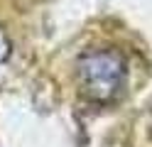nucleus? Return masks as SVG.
<instances>
[{
  "instance_id": "obj_2",
  "label": "nucleus",
  "mask_w": 152,
  "mask_h": 147,
  "mask_svg": "<svg viewBox=\"0 0 152 147\" xmlns=\"http://www.w3.org/2000/svg\"><path fill=\"white\" fill-rule=\"evenodd\" d=\"M10 49H12V44H10V39H7V34H5V29L0 27V64H3L5 59L10 56Z\"/></svg>"
},
{
  "instance_id": "obj_1",
  "label": "nucleus",
  "mask_w": 152,
  "mask_h": 147,
  "mask_svg": "<svg viewBox=\"0 0 152 147\" xmlns=\"http://www.w3.org/2000/svg\"><path fill=\"white\" fill-rule=\"evenodd\" d=\"M76 81L91 103H113L128 81V64L118 49H86L76 59Z\"/></svg>"
}]
</instances>
